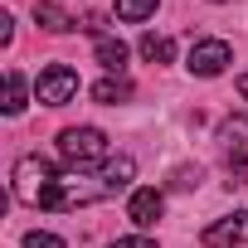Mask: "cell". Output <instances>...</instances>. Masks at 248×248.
<instances>
[{"label": "cell", "mask_w": 248, "mask_h": 248, "mask_svg": "<svg viewBox=\"0 0 248 248\" xmlns=\"http://www.w3.org/2000/svg\"><path fill=\"white\" fill-rule=\"evenodd\" d=\"M200 238H204V248H243L248 243V209H233V214L214 219Z\"/></svg>", "instance_id": "cell-5"}, {"label": "cell", "mask_w": 248, "mask_h": 248, "mask_svg": "<svg viewBox=\"0 0 248 248\" xmlns=\"http://www.w3.org/2000/svg\"><path fill=\"white\" fill-rule=\"evenodd\" d=\"M219 141L229 146V161H248V117H229L219 127Z\"/></svg>", "instance_id": "cell-9"}, {"label": "cell", "mask_w": 248, "mask_h": 248, "mask_svg": "<svg viewBox=\"0 0 248 248\" xmlns=\"http://www.w3.org/2000/svg\"><path fill=\"white\" fill-rule=\"evenodd\" d=\"M238 97H243V102H248V73H243V78H238Z\"/></svg>", "instance_id": "cell-19"}, {"label": "cell", "mask_w": 248, "mask_h": 248, "mask_svg": "<svg viewBox=\"0 0 248 248\" xmlns=\"http://www.w3.org/2000/svg\"><path fill=\"white\" fill-rule=\"evenodd\" d=\"M93 97H97V102H107V107L127 102V97H132V78H122V73H107V78H97V83H93Z\"/></svg>", "instance_id": "cell-10"}, {"label": "cell", "mask_w": 248, "mask_h": 248, "mask_svg": "<svg viewBox=\"0 0 248 248\" xmlns=\"http://www.w3.org/2000/svg\"><path fill=\"white\" fill-rule=\"evenodd\" d=\"M25 248H63V238L59 233H44V229H30L25 233Z\"/></svg>", "instance_id": "cell-15"}, {"label": "cell", "mask_w": 248, "mask_h": 248, "mask_svg": "<svg viewBox=\"0 0 248 248\" xmlns=\"http://www.w3.org/2000/svg\"><path fill=\"white\" fill-rule=\"evenodd\" d=\"M34 97H39L44 107H63V102H73V97H78V73H73L68 63H49V68L34 78Z\"/></svg>", "instance_id": "cell-3"}, {"label": "cell", "mask_w": 248, "mask_h": 248, "mask_svg": "<svg viewBox=\"0 0 248 248\" xmlns=\"http://www.w3.org/2000/svg\"><path fill=\"white\" fill-rule=\"evenodd\" d=\"M137 49H141V59H146V63H170V59H175V44H170L166 34H151V30L141 34V44H137Z\"/></svg>", "instance_id": "cell-11"}, {"label": "cell", "mask_w": 248, "mask_h": 248, "mask_svg": "<svg viewBox=\"0 0 248 248\" xmlns=\"http://www.w3.org/2000/svg\"><path fill=\"white\" fill-rule=\"evenodd\" d=\"M209 5H224V0H209Z\"/></svg>", "instance_id": "cell-20"}, {"label": "cell", "mask_w": 248, "mask_h": 248, "mask_svg": "<svg viewBox=\"0 0 248 248\" xmlns=\"http://www.w3.org/2000/svg\"><path fill=\"white\" fill-rule=\"evenodd\" d=\"M132 175H137V161H132V156H112V161L97 170V180H102V190H107V195L127 190V185H132Z\"/></svg>", "instance_id": "cell-7"}, {"label": "cell", "mask_w": 248, "mask_h": 248, "mask_svg": "<svg viewBox=\"0 0 248 248\" xmlns=\"http://www.w3.org/2000/svg\"><path fill=\"white\" fill-rule=\"evenodd\" d=\"M107 248H161L156 238H146V233H127V238H112Z\"/></svg>", "instance_id": "cell-16"}, {"label": "cell", "mask_w": 248, "mask_h": 248, "mask_svg": "<svg viewBox=\"0 0 248 248\" xmlns=\"http://www.w3.org/2000/svg\"><path fill=\"white\" fill-rule=\"evenodd\" d=\"M34 25H39L44 34H68V30H73L78 20H73L68 10H59L54 0H34Z\"/></svg>", "instance_id": "cell-8"}, {"label": "cell", "mask_w": 248, "mask_h": 248, "mask_svg": "<svg viewBox=\"0 0 248 248\" xmlns=\"http://www.w3.org/2000/svg\"><path fill=\"white\" fill-rule=\"evenodd\" d=\"M59 156L68 170H102L112 156H107V137L97 127H63L59 132Z\"/></svg>", "instance_id": "cell-2"}, {"label": "cell", "mask_w": 248, "mask_h": 248, "mask_svg": "<svg viewBox=\"0 0 248 248\" xmlns=\"http://www.w3.org/2000/svg\"><path fill=\"white\" fill-rule=\"evenodd\" d=\"M97 63H102L107 73H122V63H127V44L112 39V34H102V39H97Z\"/></svg>", "instance_id": "cell-12"}, {"label": "cell", "mask_w": 248, "mask_h": 248, "mask_svg": "<svg viewBox=\"0 0 248 248\" xmlns=\"http://www.w3.org/2000/svg\"><path fill=\"white\" fill-rule=\"evenodd\" d=\"M229 63H233V49H229L224 39H195V44H190V59H185V68H190L195 78H219Z\"/></svg>", "instance_id": "cell-4"}, {"label": "cell", "mask_w": 248, "mask_h": 248, "mask_svg": "<svg viewBox=\"0 0 248 248\" xmlns=\"http://www.w3.org/2000/svg\"><path fill=\"white\" fill-rule=\"evenodd\" d=\"M161 209H166V195H161L156 185H141V190H132V200H127V219H132L137 229H151V224L161 219Z\"/></svg>", "instance_id": "cell-6"}, {"label": "cell", "mask_w": 248, "mask_h": 248, "mask_svg": "<svg viewBox=\"0 0 248 248\" xmlns=\"http://www.w3.org/2000/svg\"><path fill=\"white\" fill-rule=\"evenodd\" d=\"M25 93H30V88H25V73L10 68V73H5V102H0V107H5L10 117H20V112H25Z\"/></svg>", "instance_id": "cell-13"}, {"label": "cell", "mask_w": 248, "mask_h": 248, "mask_svg": "<svg viewBox=\"0 0 248 248\" xmlns=\"http://www.w3.org/2000/svg\"><path fill=\"white\" fill-rule=\"evenodd\" d=\"M156 5H161V0H117V20L141 25V20H151V15H156Z\"/></svg>", "instance_id": "cell-14"}, {"label": "cell", "mask_w": 248, "mask_h": 248, "mask_svg": "<svg viewBox=\"0 0 248 248\" xmlns=\"http://www.w3.org/2000/svg\"><path fill=\"white\" fill-rule=\"evenodd\" d=\"M10 39H15V20H10V15H0V44H10Z\"/></svg>", "instance_id": "cell-18"}, {"label": "cell", "mask_w": 248, "mask_h": 248, "mask_svg": "<svg viewBox=\"0 0 248 248\" xmlns=\"http://www.w3.org/2000/svg\"><path fill=\"white\" fill-rule=\"evenodd\" d=\"M200 180H204V170H200V166H195V170H190V166H180V170H175V185H180V190H190V185H200Z\"/></svg>", "instance_id": "cell-17"}, {"label": "cell", "mask_w": 248, "mask_h": 248, "mask_svg": "<svg viewBox=\"0 0 248 248\" xmlns=\"http://www.w3.org/2000/svg\"><path fill=\"white\" fill-rule=\"evenodd\" d=\"M59 180H63V170H59L54 161H44V156H25V161H15L10 190H15L20 204H30V209H49Z\"/></svg>", "instance_id": "cell-1"}]
</instances>
